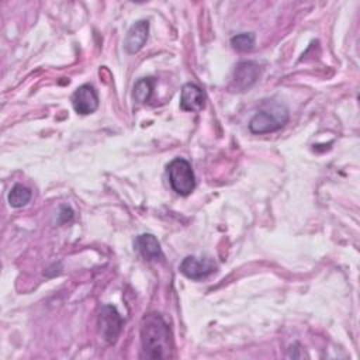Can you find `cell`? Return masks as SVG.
<instances>
[{"mask_svg": "<svg viewBox=\"0 0 360 360\" xmlns=\"http://www.w3.org/2000/svg\"><path fill=\"white\" fill-rule=\"evenodd\" d=\"M72 104L77 114H91L98 107V96L91 84H82L72 94Z\"/></svg>", "mask_w": 360, "mask_h": 360, "instance_id": "cell-7", "label": "cell"}, {"mask_svg": "<svg viewBox=\"0 0 360 360\" xmlns=\"http://www.w3.org/2000/svg\"><path fill=\"white\" fill-rule=\"evenodd\" d=\"M135 249L146 260L163 259V252L159 240L152 233H142L135 239Z\"/></svg>", "mask_w": 360, "mask_h": 360, "instance_id": "cell-10", "label": "cell"}, {"mask_svg": "<svg viewBox=\"0 0 360 360\" xmlns=\"http://www.w3.org/2000/svg\"><path fill=\"white\" fill-rule=\"evenodd\" d=\"M148 32H149V22L146 20H141L135 22L125 38L124 46L128 53H136L138 51L142 49L148 39Z\"/></svg>", "mask_w": 360, "mask_h": 360, "instance_id": "cell-9", "label": "cell"}, {"mask_svg": "<svg viewBox=\"0 0 360 360\" xmlns=\"http://www.w3.org/2000/svg\"><path fill=\"white\" fill-rule=\"evenodd\" d=\"M167 176L172 188L180 195H188L195 188V176L191 165L183 158H176L167 165Z\"/></svg>", "mask_w": 360, "mask_h": 360, "instance_id": "cell-3", "label": "cell"}, {"mask_svg": "<svg viewBox=\"0 0 360 360\" xmlns=\"http://www.w3.org/2000/svg\"><path fill=\"white\" fill-rule=\"evenodd\" d=\"M218 269L217 263L210 257H195L187 256L180 263V271L191 278V280H201L208 277L210 274L215 273Z\"/></svg>", "mask_w": 360, "mask_h": 360, "instance_id": "cell-6", "label": "cell"}, {"mask_svg": "<svg viewBox=\"0 0 360 360\" xmlns=\"http://www.w3.org/2000/svg\"><path fill=\"white\" fill-rule=\"evenodd\" d=\"M288 108L283 104H271L259 110L249 122V129L253 134H267L280 129L288 121Z\"/></svg>", "mask_w": 360, "mask_h": 360, "instance_id": "cell-2", "label": "cell"}, {"mask_svg": "<svg viewBox=\"0 0 360 360\" xmlns=\"http://www.w3.org/2000/svg\"><path fill=\"white\" fill-rule=\"evenodd\" d=\"M141 345L142 359L172 357V332L160 314L152 312L143 316L141 323Z\"/></svg>", "mask_w": 360, "mask_h": 360, "instance_id": "cell-1", "label": "cell"}, {"mask_svg": "<svg viewBox=\"0 0 360 360\" xmlns=\"http://www.w3.org/2000/svg\"><path fill=\"white\" fill-rule=\"evenodd\" d=\"M231 45L236 51H250L255 46V34L252 32H242L231 38Z\"/></svg>", "mask_w": 360, "mask_h": 360, "instance_id": "cell-13", "label": "cell"}, {"mask_svg": "<svg viewBox=\"0 0 360 360\" xmlns=\"http://www.w3.org/2000/svg\"><path fill=\"white\" fill-rule=\"evenodd\" d=\"M153 87H155V79L153 77H142V79L136 80V83L134 84V90H132L134 100L139 104L148 103L152 97Z\"/></svg>", "mask_w": 360, "mask_h": 360, "instance_id": "cell-11", "label": "cell"}, {"mask_svg": "<svg viewBox=\"0 0 360 360\" xmlns=\"http://www.w3.org/2000/svg\"><path fill=\"white\" fill-rule=\"evenodd\" d=\"M204 104H205V96H204V91L198 86H195L193 83H186L181 87L180 108L183 111L197 112L204 108Z\"/></svg>", "mask_w": 360, "mask_h": 360, "instance_id": "cell-8", "label": "cell"}, {"mask_svg": "<svg viewBox=\"0 0 360 360\" xmlns=\"http://www.w3.org/2000/svg\"><path fill=\"white\" fill-rule=\"evenodd\" d=\"M260 76V66L253 60L239 62L233 70L232 86L231 89L235 91H245L250 89Z\"/></svg>", "mask_w": 360, "mask_h": 360, "instance_id": "cell-5", "label": "cell"}, {"mask_svg": "<svg viewBox=\"0 0 360 360\" xmlns=\"http://www.w3.org/2000/svg\"><path fill=\"white\" fill-rule=\"evenodd\" d=\"M30 200H31V191L21 184H15L8 193V204L13 208H20L27 205Z\"/></svg>", "mask_w": 360, "mask_h": 360, "instance_id": "cell-12", "label": "cell"}, {"mask_svg": "<svg viewBox=\"0 0 360 360\" xmlns=\"http://www.w3.org/2000/svg\"><path fill=\"white\" fill-rule=\"evenodd\" d=\"M124 319L115 309V307L107 304L100 308L98 316H97V325H98V332L101 338L108 343L112 345L115 343L117 338L120 336V332L122 329Z\"/></svg>", "mask_w": 360, "mask_h": 360, "instance_id": "cell-4", "label": "cell"}]
</instances>
